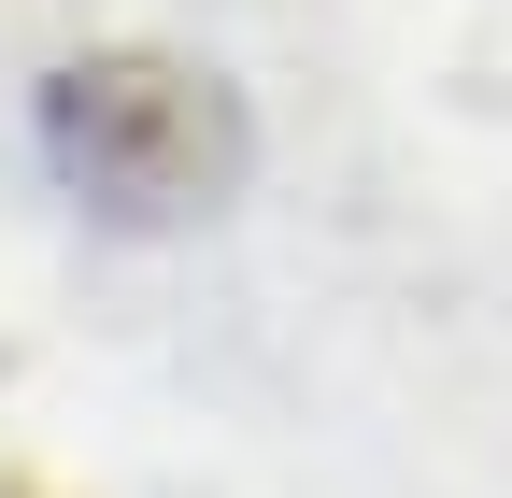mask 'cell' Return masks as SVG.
<instances>
[{"mask_svg":"<svg viewBox=\"0 0 512 498\" xmlns=\"http://www.w3.org/2000/svg\"><path fill=\"white\" fill-rule=\"evenodd\" d=\"M43 157L100 214H200L242 171V114L185 57H72L43 86Z\"/></svg>","mask_w":512,"mask_h":498,"instance_id":"6da1fadb","label":"cell"}]
</instances>
